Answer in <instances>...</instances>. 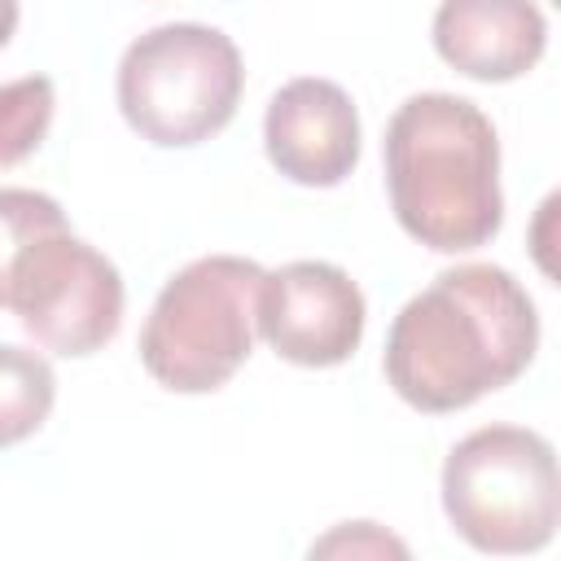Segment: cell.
I'll return each instance as SVG.
<instances>
[{
	"mask_svg": "<svg viewBox=\"0 0 561 561\" xmlns=\"http://www.w3.org/2000/svg\"><path fill=\"white\" fill-rule=\"evenodd\" d=\"M237 44L202 22H167L127 44L118 61V110L158 149H193L219 136L241 101Z\"/></svg>",
	"mask_w": 561,
	"mask_h": 561,
	"instance_id": "cell-5",
	"label": "cell"
},
{
	"mask_svg": "<svg viewBox=\"0 0 561 561\" xmlns=\"http://www.w3.org/2000/svg\"><path fill=\"white\" fill-rule=\"evenodd\" d=\"M70 228L66 210L35 188H0V311H9V285H13V267L26 254L31 241H39L44 232Z\"/></svg>",
	"mask_w": 561,
	"mask_h": 561,
	"instance_id": "cell-12",
	"label": "cell"
},
{
	"mask_svg": "<svg viewBox=\"0 0 561 561\" xmlns=\"http://www.w3.org/2000/svg\"><path fill=\"white\" fill-rule=\"evenodd\" d=\"M386 188L412 241L438 254L486 245L504 224L491 118L451 92L408 96L386 123Z\"/></svg>",
	"mask_w": 561,
	"mask_h": 561,
	"instance_id": "cell-2",
	"label": "cell"
},
{
	"mask_svg": "<svg viewBox=\"0 0 561 561\" xmlns=\"http://www.w3.org/2000/svg\"><path fill=\"white\" fill-rule=\"evenodd\" d=\"M272 167L302 188H333L359 167V114L333 79H289L263 114Z\"/></svg>",
	"mask_w": 561,
	"mask_h": 561,
	"instance_id": "cell-8",
	"label": "cell"
},
{
	"mask_svg": "<svg viewBox=\"0 0 561 561\" xmlns=\"http://www.w3.org/2000/svg\"><path fill=\"white\" fill-rule=\"evenodd\" d=\"M53 79L48 75H22L13 83H0V171L26 162L48 127H53Z\"/></svg>",
	"mask_w": 561,
	"mask_h": 561,
	"instance_id": "cell-11",
	"label": "cell"
},
{
	"mask_svg": "<svg viewBox=\"0 0 561 561\" xmlns=\"http://www.w3.org/2000/svg\"><path fill=\"white\" fill-rule=\"evenodd\" d=\"M359 285L324 259H294L263 272L254 324L263 342L298 368H333L359 351L364 337Z\"/></svg>",
	"mask_w": 561,
	"mask_h": 561,
	"instance_id": "cell-7",
	"label": "cell"
},
{
	"mask_svg": "<svg viewBox=\"0 0 561 561\" xmlns=\"http://www.w3.org/2000/svg\"><path fill=\"white\" fill-rule=\"evenodd\" d=\"M263 267L241 254H206L180 267L140 329L145 373L175 394H210L254 351Z\"/></svg>",
	"mask_w": 561,
	"mask_h": 561,
	"instance_id": "cell-3",
	"label": "cell"
},
{
	"mask_svg": "<svg viewBox=\"0 0 561 561\" xmlns=\"http://www.w3.org/2000/svg\"><path fill=\"white\" fill-rule=\"evenodd\" d=\"M9 311L22 329L66 359L101 351L123 324V276L118 267L70 228L44 232L26 245L13 267Z\"/></svg>",
	"mask_w": 561,
	"mask_h": 561,
	"instance_id": "cell-6",
	"label": "cell"
},
{
	"mask_svg": "<svg viewBox=\"0 0 561 561\" xmlns=\"http://www.w3.org/2000/svg\"><path fill=\"white\" fill-rule=\"evenodd\" d=\"M539 351V316L522 280L495 263L438 272L386 333V381L416 412H460L517 381Z\"/></svg>",
	"mask_w": 561,
	"mask_h": 561,
	"instance_id": "cell-1",
	"label": "cell"
},
{
	"mask_svg": "<svg viewBox=\"0 0 561 561\" xmlns=\"http://www.w3.org/2000/svg\"><path fill=\"white\" fill-rule=\"evenodd\" d=\"M438 57L478 83L522 79L548 48L535 0H443L434 13Z\"/></svg>",
	"mask_w": 561,
	"mask_h": 561,
	"instance_id": "cell-9",
	"label": "cell"
},
{
	"mask_svg": "<svg viewBox=\"0 0 561 561\" xmlns=\"http://www.w3.org/2000/svg\"><path fill=\"white\" fill-rule=\"evenodd\" d=\"M57 399L53 364L39 351L0 342V447L31 438Z\"/></svg>",
	"mask_w": 561,
	"mask_h": 561,
	"instance_id": "cell-10",
	"label": "cell"
},
{
	"mask_svg": "<svg viewBox=\"0 0 561 561\" xmlns=\"http://www.w3.org/2000/svg\"><path fill=\"white\" fill-rule=\"evenodd\" d=\"M311 552H403V543L381 535L373 522H346L337 535L311 543Z\"/></svg>",
	"mask_w": 561,
	"mask_h": 561,
	"instance_id": "cell-13",
	"label": "cell"
},
{
	"mask_svg": "<svg viewBox=\"0 0 561 561\" xmlns=\"http://www.w3.org/2000/svg\"><path fill=\"white\" fill-rule=\"evenodd\" d=\"M443 513L478 552H539L561 522L557 451L526 425H482L443 460Z\"/></svg>",
	"mask_w": 561,
	"mask_h": 561,
	"instance_id": "cell-4",
	"label": "cell"
},
{
	"mask_svg": "<svg viewBox=\"0 0 561 561\" xmlns=\"http://www.w3.org/2000/svg\"><path fill=\"white\" fill-rule=\"evenodd\" d=\"M18 31V0H0V48L13 39Z\"/></svg>",
	"mask_w": 561,
	"mask_h": 561,
	"instance_id": "cell-14",
	"label": "cell"
}]
</instances>
